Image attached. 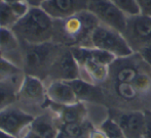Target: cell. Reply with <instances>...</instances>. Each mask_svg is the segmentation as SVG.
<instances>
[{"label": "cell", "mask_w": 151, "mask_h": 138, "mask_svg": "<svg viewBox=\"0 0 151 138\" xmlns=\"http://www.w3.org/2000/svg\"><path fill=\"white\" fill-rule=\"evenodd\" d=\"M86 121L83 123H67V124H62L61 130L64 133L71 138H77L83 135H88V132L91 130H88L86 126Z\"/></svg>", "instance_id": "cell-23"}, {"label": "cell", "mask_w": 151, "mask_h": 138, "mask_svg": "<svg viewBox=\"0 0 151 138\" xmlns=\"http://www.w3.org/2000/svg\"><path fill=\"white\" fill-rule=\"evenodd\" d=\"M144 116H145V128L151 131V110H144Z\"/></svg>", "instance_id": "cell-29"}, {"label": "cell", "mask_w": 151, "mask_h": 138, "mask_svg": "<svg viewBox=\"0 0 151 138\" xmlns=\"http://www.w3.org/2000/svg\"><path fill=\"white\" fill-rule=\"evenodd\" d=\"M70 49L79 65L80 79L100 86L107 82L110 65L116 59L114 55L83 46H73Z\"/></svg>", "instance_id": "cell-3"}, {"label": "cell", "mask_w": 151, "mask_h": 138, "mask_svg": "<svg viewBox=\"0 0 151 138\" xmlns=\"http://www.w3.org/2000/svg\"><path fill=\"white\" fill-rule=\"evenodd\" d=\"M30 5L26 1L7 3L0 0V28L12 29L28 12Z\"/></svg>", "instance_id": "cell-18"}, {"label": "cell", "mask_w": 151, "mask_h": 138, "mask_svg": "<svg viewBox=\"0 0 151 138\" xmlns=\"http://www.w3.org/2000/svg\"><path fill=\"white\" fill-rule=\"evenodd\" d=\"M86 47L103 50L116 58L127 57L135 53L122 33L103 24H99L93 31Z\"/></svg>", "instance_id": "cell-6"}, {"label": "cell", "mask_w": 151, "mask_h": 138, "mask_svg": "<svg viewBox=\"0 0 151 138\" xmlns=\"http://www.w3.org/2000/svg\"><path fill=\"white\" fill-rule=\"evenodd\" d=\"M136 53L140 55L143 61L151 69V42L144 44L136 51Z\"/></svg>", "instance_id": "cell-26"}, {"label": "cell", "mask_w": 151, "mask_h": 138, "mask_svg": "<svg viewBox=\"0 0 151 138\" xmlns=\"http://www.w3.org/2000/svg\"><path fill=\"white\" fill-rule=\"evenodd\" d=\"M80 78V69L76 61L75 57L72 53L70 47L64 46L60 54L55 60L54 65L50 68L47 79L44 83L50 81H66L69 82L72 80Z\"/></svg>", "instance_id": "cell-10"}, {"label": "cell", "mask_w": 151, "mask_h": 138, "mask_svg": "<svg viewBox=\"0 0 151 138\" xmlns=\"http://www.w3.org/2000/svg\"><path fill=\"white\" fill-rule=\"evenodd\" d=\"M23 72L45 81L50 68L60 54L64 45L54 41L40 44L23 43Z\"/></svg>", "instance_id": "cell-4"}, {"label": "cell", "mask_w": 151, "mask_h": 138, "mask_svg": "<svg viewBox=\"0 0 151 138\" xmlns=\"http://www.w3.org/2000/svg\"><path fill=\"white\" fill-rule=\"evenodd\" d=\"M45 85L50 102L59 105H71L78 102L77 96L68 82L50 81Z\"/></svg>", "instance_id": "cell-16"}, {"label": "cell", "mask_w": 151, "mask_h": 138, "mask_svg": "<svg viewBox=\"0 0 151 138\" xmlns=\"http://www.w3.org/2000/svg\"><path fill=\"white\" fill-rule=\"evenodd\" d=\"M33 120L34 116L14 103L0 110V130L14 138H23L30 130Z\"/></svg>", "instance_id": "cell-7"}, {"label": "cell", "mask_w": 151, "mask_h": 138, "mask_svg": "<svg viewBox=\"0 0 151 138\" xmlns=\"http://www.w3.org/2000/svg\"><path fill=\"white\" fill-rule=\"evenodd\" d=\"M3 1L7 2V3H17V2H22V1H26V0H3Z\"/></svg>", "instance_id": "cell-34"}, {"label": "cell", "mask_w": 151, "mask_h": 138, "mask_svg": "<svg viewBox=\"0 0 151 138\" xmlns=\"http://www.w3.org/2000/svg\"><path fill=\"white\" fill-rule=\"evenodd\" d=\"M99 24L98 18L88 9L67 18L55 20L52 41L67 47H86L91 34Z\"/></svg>", "instance_id": "cell-1"}, {"label": "cell", "mask_w": 151, "mask_h": 138, "mask_svg": "<svg viewBox=\"0 0 151 138\" xmlns=\"http://www.w3.org/2000/svg\"><path fill=\"white\" fill-rule=\"evenodd\" d=\"M24 77L25 73H21L8 79L0 80V110L17 102V94Z\"/></svg>", "instance_id": "cell-20"}, {"label": "cell", "mask_w": 151, "mask_h": 138, "mask_svg": "<svg viewBox=\"0 0 151 138\" xmlns=\"http://www.w3.org/2000/svg\"><path fill=\"white\" fill-rule=\"evenodd\" d=\"M113 118V117H112ZM119 124L127 138H142L145 130L144 110L122 112L113 118Z\"/></svg>", "instance_id": "cell-15"}, {"label": "cell", "mask_w": 151, "mask_h": 138, "mask_svg": "<svg viewBox=\"0 0 151 138\" xmlns=\"http://www.w3.org/2000/svg\"><path fill=\"white\" fill-rule=\"evenodd\" d=\"M142 14L151 16V0H136Z\"/></svg>", "instance_id": "cell-27"}, {"label": "cell", "mask_w": 151, "mask_h": 138, "mask_svg": "<svg viewBox=\"0 0 151 138\" xmlns=\"http://www.w3.org/2000/svg\"><path fill=\"white\" fill-rule=\"evenodd\" d=\"M61 126L62 123L57 112L50 109L48 105L45 110L34 117L30 128L43 138H57L61 130Z\"/></svg>", "instance_id": "cell-14"}, {"label": "cell", "mask_w": 151, "mask_h": 138, "mask_svg": "<svg viewBox=\"0 0 151 138\" xmlns=\"http://www.w3.org/2000/svg\"><path fill=\"white\" fill-rule=\"evenodd\" d=\"M99 129L107 138H127L119 124L110 116L101 123Z\"/></svg>", "instance_id": "cell-22"}, {"label": "cell", "mask_w": 151, "mask_h": 138, "mask_svg": "<svg viewBox=\"0 0 151 138\" xmlns=\"http://www.w3.org/2000/svg\"><path fill=\"white\" fill-rule=\"evenodd\" d=\"M45 1L46 0H26V2L29 4V5L35 6V7H37V6H41Z\"/></svg>", "instance_id": "cell-30"}, {"label": "cell", "mask_w": 151, "mask_h": 138, "mask_svg": "<svg viewBox=\"0 0 151 138\" xmlns=\"http://www.w3.org/2000/svg\"><path fill=\"white\" fill-rule=\"evenodd\" d=\"M113 90L116 96L124 102H134L144 96L138 91L133 83L113 82Z\"/></svg>", "instance_id": "cell-21"}, {"label": "cell", "mask_w": 151, "mask_h": 138, "mask_svg": "<svg viewBox=\"0 0 151 138\" xmlns=\"http://www.w3.org/2000/svg\"><path fill=\"white\" fill-rule=\"evenodd\" d=\"M23 138H43V137H41L39 134H37V133H35L34 131H32L30 128V130L23 136Z\"/></svg>", "instance_id": "cell-31"}, {"label": "cell", "mask_w": 151, "mask_h": 138, "mask_svg": "<svg viewBox=\"0 0 151 138\" xmlns=\"http://www.w3.org/2000/svg\"><path fill=\"white\" fill-rule=\"evenodd\" d=\"M17 105L36 117L48 107L46 85L42 80L25 74L17 94Z\"/></svg>", "instance_id": "cell-5"}, {"label": "cell", "mask_w": 151, "mask_h": 138, "mask_svg": "<svg viewBox=\"0 0 151 138\" xmlns=\"http://www.w3.org/2000/svg\"><path fill=\"white\" fill-rule=\"evenodd\" d=\"M21 73H24L22 69L0 56V80L8 79Z\"/></svg>", "instance_id": "cell-25"}, {"label": "cell", "mask_w": 151, "mask_h": 138, "mask_svg": "<svg viewBox=\"0 0 151 138\" xmlns=\"http://www.w3.org/2000/svg\"><path fill=\"white\" fill-rule=\"evenodd\" d=\"M0 56L23 70V46L12 29L0 28Z\"/></svg>", "instance_id": "cell-12"}, {"label": "cell", "mask_w": 151, "mask_h": 138, "mask_svg": "<svg viewBox=\"0 0 151 138\" xmlns=\"http://www.w3.org/2000/svg\"><path fill=\"white\" fill-rule=\"evenodd\" d=\"M127 16H137L141 14L136 0H111Z\"/></svg>", "instance_id": "cell-24"}, {"label": "cell", "mask_w": 151, "mask_h": 138, "mask_svg": "<svg viewBox=\"0 0 151 138\" xmlns=\"http://www.w3.org/2000/svg\"><path fill=\"white\" fill-rule=\"evenodd\" d=\"M57 138H71V137H69L67 134H66V133H64L63 131L60 130V132H59V134H58V136H57Z\"/></svg>", "instance_id": "cell-33"}, {"label": "cell", "mask_w": 151, "mask_h": 138, "mask_svg": "<svg viewBox=\"0 0 151 138\" xmlns=\"http://www.w3.org/2000/svg\"><path fill=\"white\" fill-rule=\"evenodd\" d=\"M77 138H88V135H83V136H80V137H77Z\"/></svg>", "instance_id": "cell-35"}, {"label": "cell", "mask_w": 151, "mask_h": 138, "mask_svg": "<svg viewBox=\"0 0 151 138\" xmlns=\"http://www.w3.org/2000/svg\"><path fill=\"white\" fill-rule=\"evenodd\" d=\"M12 30L23 43H45L54 39L55 20L41 6H30L28 12Z\"/></svg>", "instance_id": "cell-2"}, {"label": "cell", "mask_w": 151, "mask_h": 138, "mask_svg": "<svg viewBox=\"0 0 151 138\" xmlns=\"http://www.w3.org/2000/svg\"><path fill=\"white\" fill-rule=\"evenodd\" d=\"M88 10L98 18L100 24L124 33L127 16L111 0H88Z\"/></svg>", "instance_id": "cell-8"}, {"label": "cell", "mask_w": 151, "mask_h": 138, "mask_svg": "<svg viewBox=\"0 0 151 138\" xmlns=\"http://www.w3.org/2000/svg\"><path fill=\"white\" fill-rule=\"evenodd\" d=\"M41 7L54 20H63L88 9V0H46Z\"/></svg>", "instance_id": "cell-13"}, {"label": "cell", "mask_w": 151, "mask_h": 138, "mask_svg": "<svg viewBox=\"0 0 151 138\" xmlns=\"http://www.w3.org/2000/svg\"><path fill=\"white\" fill-rule=\"evenodd\" d=\"M145 65L143 59L136 52L127 57L116 58L110 65L108 80H111L112 82L133 83L138 75L145 70Z\"/></svg>", "instance_id": "cell-9"}, {"label": "cell", "mask_w": 151, "mask_h": 138, "mask_svg": "<svg viewBox=\"0 0 151 138\" xmlns=\"http://www.w3.org/2000/svg\"><path fill=\"white\" fill-rule=\"evenodd\" d=\"M88 138H107L100 129H91L88 132Z\"/></svg>", "instance_id": "cell-28"}, {"label": "cell", "mask_w": 151, "mask_h": 138, "mask_svg": "<svg viewBox=\"0 0 151 138\" xmlns=\"http://www.w3.org/2000/svg\"><path fill=\"white\" fill-rule=\"evenodd\" d=\"M123 36L134 52L144 44L151 42V16L142 14L127 16V28Z\"/></svg>", "instance_id": "cell-11"}, {"label": "cell", "mask_w": 151, "mask_h": 138, "mask_svg": "<svg viewBox=\"0 0 151 138\" xmlns=\"http://www.w3.org/2000/svg\"><path fill=\"white\" fill-rule=\"evenodd\" d=\"M77 96L78 101L84 103H103L105 94L102 86L84 81L82 79H75L68 82Z\"/></svg>", "instance_id": "cell-17"}, {"label": "cell", "mask_w": 151, "mask_h": 138, "mask_svg": "<svg viewBox=\"0 0 151 138\" xmlns=\"http://www.w3.org/2000/svg\"><path fill=\"white\" fill-rule=\"evenodd\" d=\"M50 107L57 112L62 124L83 123L86 121L88 107L86 103L78 101L71 105H59L50 102Z\"/></svg>", "instance_id": "cell-19"}, {"label": "cell", "mask_w": 151, "mask_h": 138, "mask_svg": "<svg viewBox=\"0 0 151 138\" xmlns=\"http://www.w3.org/2000/svg\"><path fill=\"white\" fill-rule=\"evenodd\" d=\"M0 138H14V137H12V135L7 134V133H5L4 131L0 130Z\"/></svg>", "instance_id": "cell-32"}]
</instances>
